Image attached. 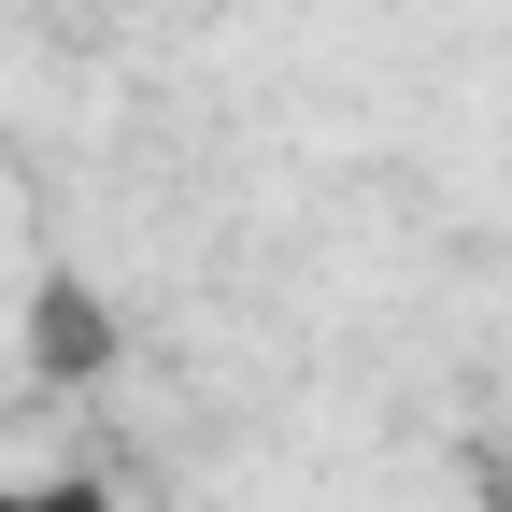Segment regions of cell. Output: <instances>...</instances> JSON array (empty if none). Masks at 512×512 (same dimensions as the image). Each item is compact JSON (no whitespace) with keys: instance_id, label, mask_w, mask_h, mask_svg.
<instances>
[{"instance_id":"cell-1","label":"cell","mask_w":512,"mask_h":512,"mask_svg":"<svg viewBox=\"0 0 512 512\" xmlns=\"http://www.w3.org/2000/svg\"><path fill=\"white\" fill-rule=\"evenodd\" d=\"M0 512H114L100 484H0Z\"/></svg>"}]
</instances>
